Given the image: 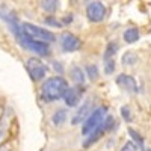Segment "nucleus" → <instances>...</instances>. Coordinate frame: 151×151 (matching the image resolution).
Returning a JSON list of instances; mask_svg holds the SVG:
<instances>
[{"label":"nucleus","instance_id":"nucleus-14","mask_svg":"<svg viewBox=\"0 0 151 151\" xmlns=\"http://www.w3.org/2000/svg\"><path fill=\"white\" fill-rule=\"evenodd\" d=\"M65 119H67V110L60 109V110L55 112V115H53V124L59 125V124H62V122H64Z\"/></svg>","mask_w":151,"mask_h":151},{"label":"nucleus","instance_id":"nucleus-11","mask_svg":"<svg viewBox=\"0 0 151 151\" xmlns=\"http://www.w3.org/2000/svg\"><path fill=\"white\" fill-rule=\"evenodd\" d=\"M41 8L45 12H48V14H55V12L58 11V8H59V2L58 0H44V2L41 3Z\"/></svg>","mask_w":151,"mask_h":151},{"label":"nucleus","instance_id":"nucleus-22","mask_svg":"<svg viewBox=\"0 0 151 151\" xmlns=\"http://www.w3.org/2000/svg\"><path fill=\"white\" fill-rule=\"evenodd\" d=\"M45 24H50V26H55V27H60V26H62V24L58 23V20L53 18V17H47V18H45Z\"/></svg>","mask_w":151,"mask_h":151},{"label":"nucleus","instance_id":"nucleus-23","mask_svg":"<svg viewBox=\"0 0 151 151\" xmlns=\"http://www.w3.org/2000/svg\"><path fill=\"white\" fill-rule=\"evenodd\" d=\"M150 151H151V150H150Z\"/></svg>","mask_w":151,"mask_h":151},{"label":"nucleus","instance_id":"nucleus-13","mask_svg":"<svg viewBox=\"0 0 151 151\" xmlns=\"http://www.w3.org/2000/svg\"><path fill=\"white\" fill-rule=\"evenodd\" d=\"M116 52H118V44L116 42H109L107 47H106V52H104V60L113 59V56H115Z\"/></svg>","mask_w":151,"mask_h":151},{"label":"nucleus","instance_id":"nucleus-5","mask_svg":"<svg viewBox=\"0 0 151 151\" xmlns=\"http://www.w3.org/2000/svg\"><path fill=\"white\" fill-rule=\"evenodd\" d=\"M27 71L30 74V77L35 80V82H40L45 77L47 74V67L42 64L40 59H30L27 62Z\"/></svg>","mask_w":151,"mask_h":151},{"label":"nucleus","instance_id":"nucleus-9","mask_svg":"<svg viewBox=\"0 0 151 151\" xmlns=\"http://www.w3.org/2000/svg\"><path fill=\"white\" fill-rule=\"evenodd\" d=\"M64 100H65V103L67 106H77L79 103V100H80V91H79V88H68L65 95H64Z\"/></svg>","mask_w":151,"mask_h":151},{"label":"nucleus","instance_id":"nucleus-4","mask_svg":"<svg viewBox=\"0 0 151 151\" xmlns=\"http://www.w3.org/2000/svg\"><path fill=\"white\" fill-rule=\"evenodd\" d=\"M86 17L92 23H100L106 17V6L101 2H91L86 8Z\"/></svg>","mask_w":151,"mask_h":151},{"label":"nucleus","instance_id":"nucleus-21","mask_svg":"<svg viewBox=\"0 0 151 151\" xmlns=\"http://www.w3.org/2000/svg\"><path fill=\"white\" fill-rule=\"evenodd\" d=\"M121 115H122V118H124L125 121H132V113H130V109H129L127 106H124V107L121 109Z\"/></svg>","mask_w":151,"mask_h":151},{"label":"nucleus","instance_id":"nucleus-16","mask_svg":"<svg viewBox=\"0 0 151 151\" xmlns=\"http://www.w3.org/2000/svg\"><path fill=\"white\" fill-rule=\"evenodd\" d=\"M136 60H137L136 55L133 52H127L124 55V58H122V64L124 65H133V64H136Z\"/></svg>","mask_w":151,"mask_h":151},{"label":"nucleus","instance_id":"nucleus-19","mask_svg":"<svg viewBox=\"0 0 151 151\" xmlns=\"http://www.w3.org/2000/svg\"><path fill=\"white\" fill-rule=\"evenodd\" d=\"M121 151H137V147L133 141H129L127 144H124V147L121 148Z\"/></svg>","mask_w":151,"mask_h":151},{"label":"nucleus","instance_id":"nucleus-7","mask_svg":"<svg viewBox=\"0 0 151 151\" xmlns=\"http://www.w3.org/2000/svg\"><path fill=\"white\" fill-rule=\"evenodd\" d=\"M91 106H92V101L91 100H86V101L79 107V110L76 112V115L73 116L71 122L73 124H79V122H85L91 115Z\"/></svg>","mask_w":151,"mask_h":151},{"label":"nucleus","instance_id":"nucleus-3","mask_svg":"<svg viewBox=\"0 0 151 151\" xmlns=\"http://www.w3.org/2000/svg\"><path fill=\"white\" fill-rule=\"evenodd\" d=\"M106 113H107V107H103V106H101V107L95 109L91 115H89V118L83 122L82 133H83L85 136H88V134L94 133L95 130H98L100 127H101V124L104 122V119H106Z\"/></svg>","mask_w":151,"mask_h":151},{"label":"nucleus","instance_id":"nucleus-18","mask_svg":"<svg viewBox=\"0 0 151 151\" xmlns=\"http://www.w3.org/2000/svg\"><path fill=\"white\" fill-rule=\"evenodd\" d=\"M113 71H115V59L104 60V73L106 74H112Z\"/></svg>","mask_w":151,"mask_h":151},{"label":"nucleus","instance_id":"nucleus-15","mask_svg":"<svg viewBox=\"0 0 151 151\" xmlns=\"http://www.w3.org/2000/svg\"><path fill=\"white\" fill-rule=\"evenodd\" d=\"M129 134L132 136V139H133V142H136L137 145H139V148H144V137L137 133L134 129H129Z\"/></svg>","mask_w":151,"mask_h":151},{"label":"nucleus","instance_id":"nucleus-1","mask_svg":"<svg viewBox=\"0 0 151 151\" xmlns=\"http://www.w3.org/2000/svg\"><path fill=\"white\" fill-rule=\"evenodd\" d=\"M68 89V83L62 77H52L42 83V97L47 101H55V100L64 98L65 92Z\"/></svg>","mask_w":151,"mask_h":151},{"label":"nucleus","instance_id":"nucleus-17","mask_svg":"<svg viewBox=\"0 0 151 151\" xmlns=\"http://www.w3.org/2000/svg\"><path fill=\"white\" fill-rule=\"evenodd\" d=\"M113 124H115V118H113V116H106L104 122L101 124L103 132H109V130H112V129H113Z\"/></svg>","mask_w":151,"mask_h":151},{"label":"nucleus","instance_id":"nucleus-6","mask_svg":"<svg viewBox=\"0 0 151 151\" xmlns=\"http://www.w3.org/2000/svg\"><path fill=\"white\" fill-rule=\"evenodd\" d=\"M60 45L64 52H76L80 48V40L73 33H62L60 36Z\"/></svg>","mask_w":151,"mask_h":151},{"label":"nucleus","instance_id":"nucleus-12","mask_svg":"<svg viewBox=\"0 0 151 151\" xmlns=\"http://www.w3.org/2000/svg\"><path fill=\"white\" fill-rule=\"evenodd\" d=\"M71 79L76 82V83H79V85H83L85 83V73L79 68V67H73L71 68Z\"/></svg>","mask_w":151,"mask_h":151},{"label":"nucleus","instance_id":"nucleus-2","mask_svg":"<svg viewBox=\"0 0 151 151\" xmlns=\"http://www.w3.org/2000/svg\"><path fill=\"white\" fill-rule=\"evenodd\" d=\"M21 30H23L24 36L29 38V40H33V41H40V42H45V44L55 41V35L50 30L38 27V26L30 24V23H23L21 24Z\"/></svg>","mask_w":151,"mask_h":151},{"label":"nucleus","instance_id":"nucleus-20","mask_svg":"<svg viewBox=\"0 0 151 151\" xmlns=\"http://www.w3.org/2000/svg\"><path fill=\"white\" fill-rule=\"evenodd\" d=\"M86 70H88V76H89V77H91V80L97 79L98 73H97V67H95V65H89V67H88Z\"/></svg>","mask_w":151,"mask_h":151},{"label":"nucleus","instance_id":"nucleus-10","mask_svg":"<svg viewBox=\"0 0 151 151\" xmlns=\"http://www.w3.org/2000/svg\"><path fill=\"white\" fill-rule=\"evenodd\" d=\"M139 38H141V32H139V29H136V27H130V29H127L124 32V41L127 44L136 42Z\"/></svg>","mask_w":151,"mask_h":151},{"label":"nucleus","instance_id":"nucleus-8","mask_svg":"<svg viewBox=\"0 0 151 151\" xmlns=\"http://www.w3.org/2000/svg\"><path fill=\"white\" fill-rule=\"evenodd\" d=\"M116 83L119 86H122L125 91H129L132 94H136L137 92V85L134 82V79L132 76H127V74H119L118 79H116Z\"/></svg>","mask_w":151,"mask_h":151}]
</instances>
